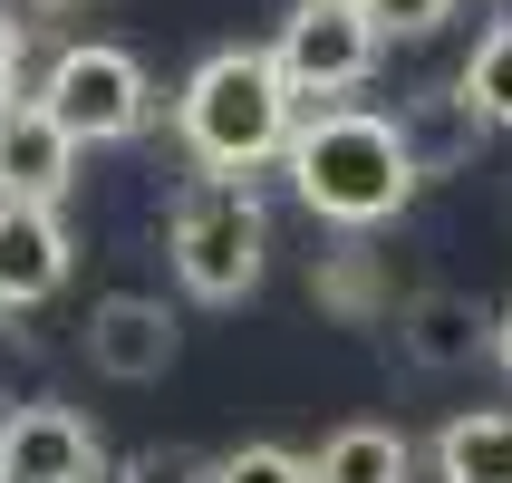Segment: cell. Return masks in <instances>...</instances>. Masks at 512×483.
<instances>
[{"instance_id":"8","label":"cell","mask_w":512,"mask_h":483,"mask_svg":"<svg viewBox=\"0 0 512 483\" xmlns=\"http://www.w3.org/2000/svg\"><path fill=\"white\" fill-rule=\"evenodd\" d=\"M87 368L116 377V387H155L174 368V310L145 300V290H107L87 310Z\"/></svg>"},{"instance_id":"12","label":"cell","mask_w":512,"mask_h":483,"mask_svg":"<svg viewBox=\"0 0 512 483\" xmlns=\"http://www.w3.org/2000/svg\"><path fill=\"white\" fill-rule=\"evenodd\" d=\"M310 474L319 483H406V474H416V445H406L397 426H339L310 455Z\"/></svg>"},{"instance_id":"19","label":"cell","mask_w":512,"mask_h":483,"mask_svg":"<svg viewBox=\"0 0 512 483\" xmlns=\"http://www.w3.org/2000/svg\"><path fill=\"white\" fill-rule=\"evenodd\" d=\"M493 358H503V368H512V310H503V339H493Z\"/></svg>"},{"instance_id":"3","label":"cell","mask_w":512,"mask_h":483,"mask_svg":"<svg viewBox=\"0 0 512 483\" xmlns=\"http://www.w3.org/2000/svg\"><path fill=\"white\" fill-rule=\"evenodd\" d=\"M165 252H174V281L194 300H252L261 290V261H271V213H261L252 184L232 174H194L165 213Z\"/></svg>"},{"instance_id":"14","label":"cell","mask_w":512,"mask_h":483,"mask_svg":"<svg viewBox=\"0 0 512 483\" xmlns=\"http://www.w3.org/2000/svg\"><path fill=\"white\" fill-rule=\"evenodd\" d=\"M455 97L484 116V126H512V20H493L484 39H474V58H464Z\"/></svg>"},{"instance_id":"16","label":"cell","mask_w":512,"mask_h":483,"mask_svg":"<svg viewBox=\"0 0 512 483\" xmlns=\"http://www.w3.org/2000/svg\"><path fill=\"white\" fill-rule=\"evenodd\" d=\"M377 20V39H426V29H445L455 20V0H358Z\"/></svg>"},{"instance_id":"11","label":"cell","mask_w":512,"mask_h":483,"mask_svg":"<svg viewBox=\"0 0 512 483\" xmlns=\"http://www.w3.org/2000/svg\"><path fill=\"white\" fill-rule=\"evenodd\" d=\"M435 483H512V416L503 406L445 416V435H435Z\"/></svg>"},{"instance_id":"13","label":"cell","mask_w":512,"mask_h":483,"mask_svg":"<svg viewBox=\"0 0 512 483\" xmlns=\"http://www.w3.org/2000/svg\"><path fill=\"white\" fill-rule=\"evenodd\" d=\"M310 300L329 319H348V329H368L377 310H387V290H377V252H358V242H348V252H329L310 271Z\"/></svg>"},{"instance_id":"7","label":"cell","mask_w":512,"mask_h":483,"mask_svg":"<svg viewBox=\"0 0 512 483\" xmlns=\"http://www.w3.org/2000/svg\"><path fill=\"white\" fill-rule=\"evenodd\" d=\"M493 339H503V319L474 300V290H445V281H426V290H406L397 300V348L416 358V368H474V358H493Z\"/></svg>"},{"instance_id":"1","label":"cell","mask_w":512,"mask_h":483,"mask_svg":"<svg viewBox=\"0 0 512 483\" xmlns=\"http://www.w3.org/2000/svg\"><path fill=\"white\" fill-rule=\"evenodd\" d=\"M416 184H426L416 174V145H406L397 116H377V107H319L290 136V194L339 232L397 223L406 203H416Z\"/></svg>"},{"instance_id":"15","label":"cell","mask_w":512,"mask_h":483,"mask_svg":"<svg viewBox=\"0 0 512 483\" xmlns=\"http://www.w3.org/2000/svg\"><path fill=\"white\" fill-rule=\"evenodd\" d=\"M213 483H319V474L290 445H232V455H213Z\"/></svg>"},{"instance_id":"4","label":"cell","mask_w":512,"mask_h":483,"mask_svg":"<svg viewBox=\"0 0 512 483\" xmlns=\"http://www.w3.org/2000/svg\"><path fill=\"white\" fill-rule=\"evenodd\" d=\"M29 97L68 126V145H78V155H87V145H126L145 116H155L145 68H136L126 49H107V39H68V49L39 68V87H29Z\"/></svg>"},{"instance_id":"9","label":"cell","mask_w":512,"mask_h":483,"mask_svg":"<svg viewBox=\"0 0 512 483\" xmlns=\"http://www.w3.org/2000/svg\"><path fill=\"white\" fill-rule=\"evenodd\" d=\"M68 290V223L49 203H0V310H39Z\"/></svg>"},{"instance_id":"18","label":"cell","mask_w":512,"mask_h":483,"mask_svg":"<svg viewBox=\"0 0 512 483\" xmlns=\"http://www.w3.org/2000/svg\"><path fill=\"white\" fill-rule=\"evenodd\" d=\"M29 107V78H20V29L0 20V116H20Z\"/></svg>"},{"instance_id":"6","label":"cell","mask_w":512,"mask_h":483,"mask_svg":"<svg viewBox=\"0 0 512 483\" xmlns=\"http://www.w3.org/2000/svg\"><path fill=\"white\" fill-rule=\"evenodd\" d=\"M0 483H107V445L78 406H0Z\"/></svg>"},{"instance_id":"2","label":"cell","mask_w":512,"mask_h":483,"mask_svg":"<svg viewBox=\"0 0 512 483\" xmlns=\"http://www.w3.org/2000/svg\"><path fill=\"white\" fill-rule=\"evenodd\" d=\"M174 136L203 174H232L252 184L261 165H290V136H300V97H290L281 58L271 49H213L174 97Z\"/></svg>"},{"instance_id":"5","label":"cell","mask_w":512,"mask_h":483,"mask_svg":"<svg viewBox=\"0 0 512 483\" xmlns=\"http://www.w3.org/2000/svg\"><path fill=\"white\" fill-rule=\"evenodd\" d=\"M271 58H281L290 97H348V87L377 68V20L358 0H290Z\"/></svg>"},{"instance_id":"10","label":"cell","mask_w":512,"mask_h":483,"mask_svg":"<svg viewBox=\"0 0 512 483\" xmlns=\"http://www.w3.org/2000/svg\"><path fill=\"white\" fill-rule=\"evenodd\" d=\"M78 184V145H68V126H58L39 97H29L20 116H0V203H49Z\"/></svg>"},{"instance_id":"17","label":"cell","mask_w":512,"mask_h":483,"mask_svg":"<svg viewBox=\"0 0 512 483\" xmlns=\"http://www.w3.org/2000/svg\"><path fill=\"white\" fill-rule=\"evenodd\" d=\"M126 483H213V464H194V455H136Z\"/></svg>"}]
</instances>
